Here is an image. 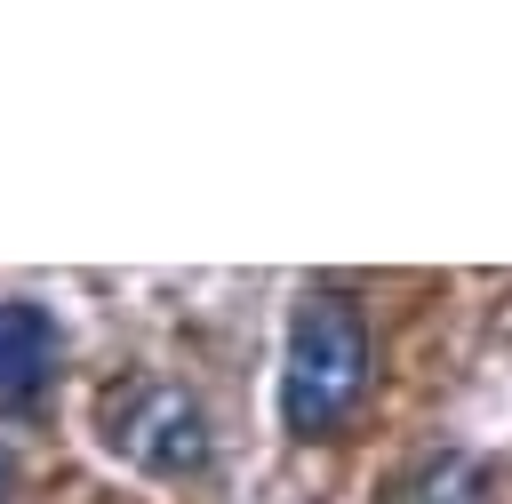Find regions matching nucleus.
Masks as SVG:
<instances>
[{"label":"nucleus","mask_w":512,"mask_h":504,"mask_svg":"<svg viewBox=\"0 0 512 504\" xmlns=\"http://www.w3.org/2000/svg\"><path fill=\"white\" fill-rule=\"evenodd\" d=\"M368 320L344 288H304L288 312V344H280V424L296 440H328L360 392H368Z\"/></svg>","instance_id":"nucleus-1"},{"label":"nucleus","mask_w":512,"mask_h":504,"mask_svg":"<svg viewBox=\"0 0 512 504\" xmlns=\"http://www.w3.org/2000/svg\"><path fill=\"white\" fill-rule=\"evenodd\" d=\"M128 464H144V472H200L208 464V416H200V400L192 392H176V384H136L128 400H112V432H104Z\"/></svg>","instance_id":"nucleus-2"},{"label":"nucleus","mask_w":512,"mask_h":504,"mask_svg":"<svg viewBox=\"0 0 512 504\" xmlns=\"http://www.w3.org/2000/svg\"><path fill=\"white\" fill-rule=\"evenodd\" d=\"M56 320L32 296H0V408H32L56 376Z\"/></svg>","instance_id":"nucleus-3"},{"label":"nucleus","mask_w":512,"mask_h":504,"mask_svg":"<svg viewBox=\"0 0 512 504\" xmlns=\"http://www.w3.org/2000/svg\"><path fill=\"white\" fill-rule=\"evenodd\" d=\"M384 504H488V464L464 456V448L416 456V464L384 488Z\"/></svg>","instance_id":"nucleus-4"},{"label":"nucleus","mask_w":512,"mask_h":504,"mask_svg":"<svg viewBox=\"0 0 512 504\" xmlns=\"http://www.w3.org/2000/svg\"><path fill=\"white\" fill-rule=\"evenodd\" d=\"M8 488H16V448L0 440V496H8Z\"/></svg>","instance_id":"nucleus-5"}]
</instances>
